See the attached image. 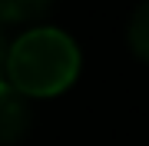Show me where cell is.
<instances>
[{"label": "cell", "mask_w": 149, "mask_h": 146, "mask_svg": "<svg viewBox=\"0 0 149 146\" xmlns=\"http://www.w3.org/2000/svg\"><path fill=\"white\" fill-rule=\"evenodd\" d=\"M7 70V47H3V37H0V76Z\"/></svg>", "instance_id": "obj_5"}, {"label": "cell", "mask_w": 149, "mask_h": 146, "mask_svg": "<svg viewBox=\"0 0 149 146\" xmlns=\"http://www.w3.org/2000/svg\"><path fill=\"white\" fill-rule=\"evenodd\" d=\"M129 47L136 50V57H143L149 63V0L136 7L133 20H129Z\"/></svg>", "instance_id": "obj_4"}, {"label": "cell", "mask_w": 149, "mask_h": 146, "mask_svg": "<svg viewBox=\"0 0 149 146\" xmlns=\"http://www.w3.org/2000/svg\"><path fill=\"white\" fill-rule=\"evenodd\" d=\"M30 96H23L10 80L0 76V146L17 143L30 130Z\"/></svg>", "instance_id": "obj_2"}, {"label": "cell", "mask_w": 149, "mask_h": 146, "mask_svg": "<svg viewBox=\"0 0 149 146\" xmlns=\"http://www.w3.org/2000/svg\"><path fill=\"white\" fill-rule=\"evenodd\" d=\"M80 73V50L56 27H37L17 37L7 50V80L23 96L63 93Z\"/></svg>", "instance_id": "obj_1"}, {"label": "cell", "mask_w": 149, "mask_h": 146, "mask_svg": "<svg viewBox=\"0 0 149 146\" xmlns=\"http://www.w3.org/2000/svg\"><path fill=\"white\" fill-rule=\"evenodd\" d=\"M50 0H0V23H20L47 13Z\"/></svg>", "instance_id": "obj_3"}]
</instances>
